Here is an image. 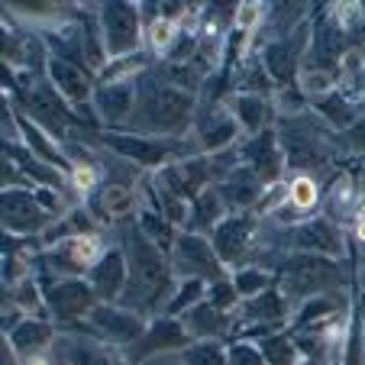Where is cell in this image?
I'll list each match as a JSON object with an SVG mask.
<instances>
[{
  "label": "cell",
  "instance_id": "obj_3",
  "mask_svg": "<svg viewBox=\"0 0 365 365\" xmlns=\"http://www.w3.org/2000/svg\"><path fill=\"white\" fill-rule=\"evenodd\" d=\"M275 133L278 143H282L284 162L294 175H314L317 168L330 165L336 139H333V130L314 110L297 113V117H282L275 123Z\"/></svg>",
  "mask_w": 365,
  "mask_h": 365
},
{
  "label": "cell",
  "instance_id": "obj_33",
  "mask_svg": "<svg viewBox=\"0 0 365 365\" xmlns=\"http://www.w3.org/2000/svg\"><path fill=\"white\" fill-rule=\"evenodd\" d=\"M185 365H230V343L223 339H197L181 352Z\"/></svg>",
  "mask_w": 365,
  "mask_h": 365
},
{
  "label": "cell",
  "instance_id": "obj_20",
  "mask_svg": "<svg viewBox=\"0 0 365 365\" xmlns=\"http://www.w3.org/2000/svg\"><path fill=\"white\" fill-rule=\"evenodd\" d=\"M136 110V81L120 84H97L94 91V113L103 133H123Z\"/></svg>",
  "mask_w": 365,
  "mask_h": 365
},
{
  "label": "cell",
  "instance_id": "obj_31",
  "mask_svg": "<svg viewBox=\"0 0 365 365\" xmlns=\"http://www.w3.org/2000/svg\"><path fill=\"white\" fill-rule=\"evenodd\" d=\"M230 278H233V288H236V294H240V301H249V297L262 294V291H269L278 284L275 272H269L265 265H252V262L236 269V272H230Z\"/></svg>",
  "mask_w": 365,
  "mask_h": 365
},
{
  "label": "cell",
  "instance_id": "obj_15",
  "mask_svg": "<svg viewBox=\"0 0 365 365\" xmlns=\"http://www.w3.org/2000/svg\"><path fill=\"white\" fill-rule=\"evenodd\" d=\"M255 230H259L255 214H230L227 220L210 233V242H214L220 262L227 265L230 272L249 265V252H252V246H255Z\"/></svg>",
  "mask_w": 365,
  "mask_h": 365
},
{
  "label": "cell",
  "instance_id": "obj_21",
  "mask_svg": "<svg viewBox=\"0 0 365 365\" xmlns=\"http://www.w3.org/2000/svg\"><path fill=\"white\" fill-rule=\"evenodd\" d=\"M88 210L94 214V220H103V223H110V227H123V223L136 220L139 197H136V191H133V185L107 178L97 187L94 197L88 200Z\"/></svg>",
  "mask_w": 365,
  "mask_h": 365
},
{
  "label": "cell",
  "instance_id": "obj_40",
  "mask_svg": "<svg viewBox=\"0 0 365 365\" xmlns=\"http://www.w3.org/2000/svg\"><path fill=\"white\" fill-rule=\"evenodd\" d=\"M356 314H359V320H362V327H365V291H362V297H359V310H356Z\"/></svg>",
  "mask_w": 365,
  "mask_h": 365
},
{
  "label": "cell",
  "instance_id": "obj_30",
  "mask_svg": "<svg viewBox=\"0 0 365 365\" xmlns=\"http://www.w3.org/2000/svg\"><path fill=\"white\" fill-rule=\"evenodd\" d=\"M136 227L143 230L145 236H149L152 242L159 249H165L168 255H172V249H175V242H178V236H181V230L175 227L168 217H162L155 207H139V214H136Z\"/></svg>",
  "mask_w": 365,
  "mask_h": 365
},
{
  "label": "cell",
  "instance_id": "obj_18",
  "mask_svg": "<svg viewBox=\"0 0 365 365\" xmlns=\"http://www.w3.org/2000/svg\"><path fill=\"white\" fill-rule=\"evenodd\" d=\"M240 159H242V165L252 168L269 187L278 185L284 178V172H288V162H284V152H282L275 130H265L259 136H242Z\"/></svg>",
  "mask_w": 365,
  "mask_h": 365
},
{
  "label": "cell",
  "instance_id": "obj_26",
  "mask_svg": "<svg viewBox=\"0 0 365 365\" xmlns=\"http://www.w3.org/2000/svg\"><path fill=\"white\" fill-rule=\"evenodd\" d=\"M217 187H220V197H223V204H227L230 214H252V210H259L262 194H265L269 185H265L252 168L240 165L227 181H220Z\"/></svg>",
  "mask_w": 365,
  "mask_h": 365
},
{
  "label": "cell",
  "instance_id": "obj_24",
  "mask_svg": "<svg viewBox=\"0 0 365 365\" xmlns=\"http://www.w3.org/2000/svg\"><path fill=\"white\" fill-rule=\"evenodd\" d=\"M227 110L233 113V120L240 123L242 136H259L265 130H275L278 123V110H275V101L262 94H246V91H230L223 97Z\"/></svg>",
  "mask_w": 365,
  "mask_h": 365
},
{
  "label": "cell",
  "instance_id": "obj_41",
  "mask_svg": "<svg viewBox=\"0 0 365 365\" xmlns=\"http://www.w3.org/2000/svg\"><path fill=\"white\" fill-rule=\"evenodd\" d=\"M56 365H62V362H56Z\"/></svg>",
  "mask_w": 365,
  "mask_h": 365
},
{
  "label": "cell",
  "instance_id": "obj_12",
  "mask_svg": "<svg viewBox=\"0 0 365 365\" xmlns=\"http://www.w3.org/2000/svg\"><path fill=\"white\" fill-rule=\"evenodd\" d=\"M172 269H175V275H178V282L181 278H194V282L214 284V282L230 278V269L220 262V255H217L210 236L187 233V230H181L178 242H175V249H172Z\"/></svg>",
  "mask_w": 365,
  "mask_h": 365
},
{
  "label": "cell",
  "instance_id": "obj_25",
  "mask_svg": "<svg viewBox=\"0 0 365 365\" xmlns=\"http://www.w3.org/2000/svg\"><path fill=\"white\" fill-rule=\"evenodd\" d=\"M14 126H16V143H20L26 152H33L36 159L62 168V172H71V162H68V152H65V143H58V139L52 136L48 130H42L39 123H33L29 117H23L16 107H14Z\"/></svg>",
  "mask_w": 365,
  "mask_h": 365
},
{
  "label": "cell",
  "instance_id": "obj_34",
  "mask_svg": "<svg viewBox=\"0 0 365 365\" xmlns=\"http://www.w3.org/2000/svg\"><path fill=\"white\" fill-rule=\"evenodd\" d=\"M204 297H207V284L204 282L181 278V282L175 284V294L168 297V304H165V317H185L187 310H191L194 304H200Z\"/></svg>",
  "mask_w": 365,
  "mask_h": 365
},
{
  "label": "cell",
  "instance_id": "obj_27",
  "mask_svg": "<svg viewBox=\"0 0 365 365\" xmlns=\"http://www.w3.org/2000/svg\"><path fill=\"white\" fill-rule=\"evenodd\" d=\"M178 320L185 324V330L191 333L194 343H197V339H230L233 336V324H236V317L230 310L214 307L207 297L200 304H194L185 317H178Z\"/></svg>",
  "mask_w": 365,
  "mask_h": 365
},
{
  "label": "cell",
  "instance_id": "obj_23",
  "mask_svg": "<svg viewBox=\"0 0 365 365\" xmlns=\"http://www.w3.org/2000/svg\"><path fill=\"white\" fill-rule=\"evenodd\" d=\"M56 339H58V327L48 317H23L14 330L4 333V343L14 349V356L20 362L56 352Z\"/></svg>",
  "mask_w": 365,
  "mask_h": 365
},
{
  "label": "cell",
  "instance_id": "obj_13",
  "mask_svg": "<svg viewBox=\"0 0 365 365\" xmlns=\"http://www.w3.org/2000/svg\"><path fill=\"white\" fill-rule=\"evenodd\" d=\"M191 143L197 155H217V152H227L242 143V130L233 120V113L227 110V103L217 101L200 107L191 130Z\"/></svg>",
  "mask_w": 365,
  "mask_h": 365
},
{
  "label": "cell",
  "instance_id": "obj_37",
  "mask_svg": "<svg viewBox=\"0 0 365 365\" xmlns=\"http://www.w3.org/2000/svg\"><path fill=\"white\" fill-rule=\"evenodd\" d=\"M343 143H346V149H352L356 155H362V159H365V117L359 120V123H352L349 130L343 133Z\"/></svg>",
  "mask_w": 365,
  "mask_h": 365
},
{
  "label": "cell",
  "instance_id": "obj_19",
  "mask_svg": "<svg viewBox=\"0 0 365 365\" xmlns=\"http://www.w3.org/2000/svg\"><path fill=\"white\" fill-rule=\"evenodd\" d=\"M56 359L62 365H130V359L120 349L101 343L97 336L75 333V330H58Z\"/></svg>",
  "mask_w": 365,
  "mask_h": 365
},
{
  "label": "cell",
  "instance_id": "obj_9",
  "mask_svg": "<svg viewBox=\"0 0 365 365\" xmlns=\"http://www.w3.org/2000/svg\"><path fill=\"white\" fill-rule=\"evenodd\" d=\"M58 217L48 214L33 187H4L0 194V223L10 240H42Z\"/></svg>",
  "mask_w": 365,
  "mask_h": 365
},
{
  "label": "cell",
  "instance_id": "obj_29",
  "mask_svg": "<svg viewBox=\"0 0 365 365\" xmlns=\"http://www.w3.org/2000/svg\"><path fill=\"white\" fill-rule=\"evenodd\" d=\"M230 217L227 204L220 197V187H207L200 191L197 197L191 200V220H187V233H200V236H210L223 220Z\"/></svg>",
  "mask_w": 365,
  "mask_h": 365
},
{
  "label": "cell",
  "instance_id": "obj_4",
  "mask_svg": "<svg viewBox=\"0 0 365 365\" xmlns=\"http://www.w3.org/2000/svg\"><path fill=\"white\" fill-rule=\"evenodd\" d=\"M343 282H346V275H343L339 259H327V255L288 252L284 262L278 265V291L291 304V314L301 304L314 301V297L339 294Z\"/></svg>",
  "mask_w": 365,
  "mask_h": 365
},
{
  "label": "cell",
  "instance_id": "obj_17",
  "mask_svg": "<svg viewBox=\"0 0 365 365\" xmlns=\"http://www.w3.org/2000/svg\"><path fill=\"white\" fill-rule=\"evenodd\" d=\"M42 75H46V81L58 91V97L68 103L71 110H81V107H91V103H94L97 78L91 75L88 68H81V65L48 56L46 71H42Z\"/></svg>",
  "mask_w": 365,
  "mask_h": 365
},
{
  "label": "cell",
  "instance_id": "obj_36",
  "mask_svg": "<svg viewBox=\"0 0 365 365\" xmlns=\"http://www.w3.org/2000/svg\"><path fill=\"white\" fill-rule=\"evenodd\" d=\"M230 365H269V362H265L259 343L233 339V343H230Z\"/></svg>",
  "mask_w": 365,
  "mask_h": 365
},
{
  "label": "cell",
  "instance_id": "obj_1",
  "mask_svg": "<svg viewBox=\"0 0 365 365\" xmlns=\"http://www.w3.org/2000/svg\"><path fill=\"white\" fill-rule=\"evenodd\" d=\"M120 246L126 252V265H130V282L123 291V307L136 310L143 317H162L165 314L168 297L175 294L178 275L172 269V255L165 249H159L143 230L136 227V220L120 227Z\"/></svg>",
  "mask_w": 365,
  "mask_h": 365
},
{
  "label": "cell",
  "instance_id": "obj_14",
  "mask_svg": "<svg viewBox=\"0 0 365 365\" xmlns=\"http://www.w3.org/2000/svg\"><path fill=\"white\" fill-rule=\"evenodd\" d=\"M291 252H307V255H327V259H343L346 252V236L336 220L317 214L310 220L297 223V227L284 230Z\"/></svg>",
  "mask_w": 365,
  "mask_h": 365
},
{
  "label": "cell",
  "instance_id": "obj_32",
  "mask_svg": "<svg viewBox=\"0 0 365 365\" xmlns=\"http://www.w3.org/2000/svg\"><path fill=\"white\" fill-rule=\"evenodd\" d=\"M259 349H262V356L269 365H301V346H297V339L291 330L259 339Z\"/></svg>",
  "mask_w": 365,
  "mask_h": 365
},
{
  "label": "cell",
  "instance_id": "obj_5",
  "mask_svg": "<svg viewBox=\"0 0 365 365\" xmlns=\"http://www.w3.org/2000/svg\"><path fill=\"white\" fill-rule=\"evenodd\" d=\"M94 143L110 152L113 159L130 162L136 172H149V175L197 155L191 139H162V136H139V133H97Z\"/></svg>",
  "mask_w": 365,
  "mask_h": 365
},
{
  "label": "cell",
  "instance_id": "obj_7",
  "mask_svg": "<svg viewBox=\"0 0 365 365\" xmlns=\"http://www.w3.org/2000/svg\"><path fill=\"white\" fill-rule=\"evenodd\" d=\"M94 14H97V26H101L103 48H107L110 62L145 52V14L139 4L110 0V4H101Z\"/></svg>",
  "mask_w": 365,
  "mask_h": 365
},
{
  "label": "cell",
  "instance_id": "obj_10",
  "mask_svg": "<svg viewBox=\"0 0 365 365\" xmlns=\"http://www.w3.org/2000/svg\"><path fill=\"white\" fill-rule=\"evenodd\" d=\"M39 284L42 297H46V314L58 330H71V327L84 324L91 317V310L101 304L91 291L88 278H46Z\"/></svg>",
  "mask_w": 365,
  "mask_h": 365
},
{
  "label": "cell",
  "instance_id": "obj_16",
  "mask_svg": "<svg viewBox=\"0 0 365 365\" xmlns=\"http://www.w3.org/2000/svg\"><path fill=\"white\" fill-rule=\"evenodd\" d=\"M191 343H194V339H191V333L185 330V324H181L178 317H165V314H162V317H152L149 320L143 339H139V343L126 352V359H130V365H139V362H145V359H152V356L185 352Z\"/></svg>",
  "mask_w": 365,
  "mask_h": 365
},
{
  "label": "cell",
  "instance_id": "obj_39",
  "mask_svg": "<svg viewBox=\"0 0 365 365\" xmlns=\"http://www.w3.org/2000/svg\"><path fill=\"white\" fill-rule=\"evenodd\" d=\"M139 365H185V362H181V352H165V356H152Z\"/></svg>",
  "mask_w": 365,
  "mask_h": 365
},
{
  "label": "cell",
  "instance_id": "obj_28",
  "mask_svg": "<svg viewBox=\"0 0 365 365\" xmlns=\"http://www.w3.org/2000/svg\"><path fill=\"white\" fill-rule=\"evenodd\" d=\"M310 110L317 113L333 133H346L352 123H359V120L365 117L362 107L339 88L330 91V94H324V97H317V101H310Z\"/></svg>",
  "mask_w": 365,
  "mask_h": 365
},
{
  "label": "cell",
  "instance_id": "obj_6",
  "mask_svg": "<svg viewBox=\"0 0 365 365\" xmlns=\"http://www.w3.org/2000/svg\"><path fill=\"white\" fill-rule=\"evenodd\" d=\"M103 252H107V246H103L101 233L71 236V240L39 249L33 255V275L39 282H46V278H88V272L94 269V262Z\"/></svg>",
  "mask_w": 365,
  "mask_h": 365
},
{
  "label": "cell",
  "instance_id": "obj_22",
  "mask_svg": "<svg viewBox=\"0 0 365 365\" xmlns=\"http://www.w3.org/2000/svg\"><path fill=\"white\" fill-rule=\"evenodd\" d=\"M126 282H130V265H126L123 246H107V252L94 262V269L88 272V284L97 294L101 304H120L123 301Z\"/></svg>",
  "mask_w": 365,
  "mask_h": 365
},
{
  "label": "cell",
  "instance_id": "obj_11",
  "mask_svg": "<svg viewBox=\"0 0 365 365\" xmlns=\"http://www.w3.org/2000/svg\"><path fill=\"white\" fill-rule=\"evenodd\" d=\"M307 46H310V26L304 23L301 29H294L291 36H278L269 39L265 46H259V62H262L265 75L272 78V84L278 88H294L301 78L304 58H307Z\"/></svg>",
  "mask_w": 365,
  "mask_h": 365
},
{
  "label": "cell",
  "instance_id": "obj_35",
  "mask_svg": "<svg viewBox=\"0 0 365 365\" xmlns=\"http://www.w3.org/2000/svg\"><path fill=\"white\" fill-rule=\"evenodd\" d=\"M207 301L214 304V307L233 314V310L240 307V294H236V288H233V278H223V282L207 284Z\"/></svg>",
  "mask_w": 365,
  "mask_h": 365
},
{
  "label": "cell",
  "instance_id": "obj_8",
  "mask_svg": "<svg viewBox=\"0 0 365 365\" xmlns=\"http://www.w3.org/2000/svg\"><path fill=\"white\" fill-rule=\"evenodd\" d=\"M145 327H149V317L136 314V310L123 307V304H97L91 310V317L84 324L71 327L75 333H88V336H97L101 343L113 346L126 356L133 346L143 339Z\"/></svg>",
  "mask_w": 365,
  "mask_h": 365
},
{
  "label": "cell",
  "instance_id": "obj_2",
  "mask_svg": "<svg viewBox=\"0 0 365 365\" xmlns=\"http://www.w3.org/2000/svg\"><path fill=\"white\" fill-rule=\"evenodd\" d=\"M200 110V97L172 84L159 65L145 68L136 78V110L123 133L162 139H187Z\"/></svg>",
  "mask_w": 365,
  "mask_h": 365
},
{
  "label": "cell",
  "instance_id": "obj_38",
  "mask_svg": "<svg viewBox=\"0 0 365 365\" xmlns=\"http://www.w3.org/2000/svg\"><path fill=\"white\" fill-rule=\"evenodd\" d=\"M352 236H356L359 242H365V204L352 214Z\"/></svg>",
  "mask_w": 365,
  "mask_h": 365
}]
</instances>
